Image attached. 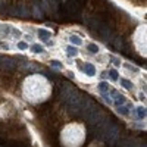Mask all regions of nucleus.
I'll use <instances>...</instances> for the list:
<instances>
[{"instance_id":"obj_1","label":"nucleus","mask_w":147,"mask_h":147,"mask_svg":"<svg viewBox=\"0 0 147 147\" xmlns=\"http://www.w3.org/2000/svg\"><path fill=\"white\" fill-rule=\"evenodd\" d=\"M16 60L15 59H10V57H3L2 59V62H0V66L3 68V69H13L16 68Z\"/></svg>"},{"instance_id":"obj_2","label":"nucleus","mask_w":147,"mask_h":147,"mask_svg":"<svg viewBox=\"0 0 147 147\" xmlns=\"http://www.w3.org/2000/svg\"><path fill=\"white\" fill-rule=\"evenodd\" d=\"M66 7H68V10H69V12H80L81 3L78 2V0H68Z\"/></svg>"},{"instance_id":"obj_3","label":"nucleus","mask_w":147,"mask_h":147,"mask_svg":"<svg viewBox=\"0 0 147 147\" xmlns=\"http://www.w3.org/2000/svg\"><path fill=\"white\" fill-rule=\"evenodd\" d=\"M84 71H85V74H87V75H90V77H91V75H94V74H96V68L91 65V63H85V66H84Z\"/></svg>"},{"instance_id":"obj_4","label":"nucleus","mask_w":147,"mask_h":147,"mask_svg":"<svg viewBox=\"0 0 147 147\" xmlns=\"http://www.w3.org/2000/svg\"><path fill=\"white\" fill-rule=\"evenodd\" d=\"M99 90L103 93V94L109 93V84H107L106 81H100V82H99Z\"/></svg>"},{"instance_id":"obj_5","label":"nucleus","mask_w":147,"mask_h":147,"mask_svg":"<svg viewBox=\"0 0 147 147\" xmlns=\"http://www.w3.org/2000/svg\"><path fill=\"white\" fill-rule=\"evenodd\" d=\"M66 53H68V56H77L78 50H77V47H74V46H68V47H66Z\"/></svg>"},{"instance_id":"obj_6","label":"nucleus","mask_w":147,"mask_h":147,"mask_svg":"<svg viewBox=\"0 0 147 147\" xmlns=\"http://www.w3.org/2000/svg\"><path fill=\"white\" fill-rule=\"evenodd\" d=\"M38 35L43 38V40H47V38H50V31H46V29H38Z\"/></svg>"},{"instance_id":"obj_7","label":"nucleus","mask_w":147,"mask_h":147,"mask_svg":"<svg viewBox=\"0 0 147 147\" xmlns=\"http://www.w3.org/2000/svg\"><path fill=\"white\" fill-rule=\"evenodd\" d=\"M137 115H138V118L140 119H144V118H146V109H144V107H137Z\"/></svg>"},{"instance_id":"obj_8","label":"nucleus","mask_w":147,"mask_h":147,"mask_svg":"<svg viewBox=\"0 0 147 147\" xmlns=\"http://www.w3.org/2000/svg\"><path fill=\"white\" fill-rule=\"evenodd\" d=\"M31 49H33L34 53H41V51H43V46H40V44H34Z\"/></svg>"},{"instance_id":"obj_9","label":"nucleus","mask_w":147,"mask_h":147,"mask_svg":"<svg viewBox=\"0 0 147 147\" xmlns=\"http://www.w3.org/2000/svg\"><path fill=\"white\" fill-rule=\"evenodd\" d=\"M107 74L110 75V78H112L113 81H116V80H118V72H116V69H110Z\"/></svg>"},{"instance_id":"obj_10","label":"nucleus","mask_w":147,"mask_h":147,"mask_svg":"<svg viewBox=\"0 0 147 147\" xmlns=\"http://www.w3.org/2000/svg\"><path fill=\"white\" fill-rule=\"evenodd\" d=\"M87 49H88L90 51H91V53H97V51H99V47H97L96 44H88Z\"/></svg>"},{"instance_id":"obj_11","label":"nucleus","mask_w":147,"mask_h":147,"mask_svg":"<svg viewBox=\"0 0 147 147\" xmlns=\"http://www.w3.org/2000/svg\"><path fill=\"white\" fill-rule=\"evenodd\" d=\"M34 16H35V18H40V19L43 18V12H41L37 6H35V9H34Z\"/></svg>"},{"instance_id":"obj_12","label":"nucleus","mask_w":147,"mask_h":147,"mask_svg":"<svg viewBox=\"0 0 147 147\" xmlns=\"http://www.w3.org/2000/svg\"><path fill=\"white\" fill-rule=\"evenodd\" d=\"M118 112L122 115H128V107H125V106H118Z\"/></svg>"},{"instance_id":"obj_13","label":"nucleus","mask_w":147,"mask_h":147,"mask_svg":"<svg viewBox=\"0 0 147 147\" xmlns=\"http://www.w3.org/2000/svg\"><path fill=\"white\" fill-rule=\"evenodd\" d=\"M71 41H72V44H75V46H80V44H81V40L78 38L77 35H72V37H71Z\"/></svg>"},{"instance_id":"obj_14","label":"nucleus","mask_w":147,"mask_h":147,"mask_svg":"<svg viewBox=\"0 0 147 147\" xmlns=\"http://www.w3.org/2000/svg\"><path fill=\"white\" fill-rule=\"evenodd\" d=\"M121 84H122V85H124V87H125V88H128V90H129V88H131V87H132V84H131V82H129V81H128V80H121Z\"/></svg>"},{"instance_id":"obj_15","label":"nucleus","mask_w":147,"mask_h":147,"mask_svg":"<svg viewBox=\"0 0 147 147\" xmlns=\"http://www.w3.org/2000/svg\"><path fill=\"white\" fill-rule=\"evenodd\" d=\"M125 68H128V69H131V71H138V68H135V66H131V65H128V63H125Z\"/></svg>"},{"instance_id":"obj_16","label":"nucleus","mask_w":147,"mask_h":147,"mask_svg":"<svg viewBox=\"0 0 147 147\" xmlns=\"http://www.w3.org/2000/svg\"><path fill=\"white\" fill-rule=\"evenodd\" d=\"M18 47L24 50V49H27V43H24V41H21V43H18Z\"/></svg>"},{"instance_id":"obj_17","label":"nucleus","mask_w":147,"mask_h":147,"mask_svg":"<svg viewBox=\"0 0 147 147\" xmlns=\"http://www.w3.org/2000/svg\"><path fill=\"white\" fill-rule=\"evenodd\" d=\"M51 65H53V66H56V68H60V66H62L60 63L57 62V60H51Z\"/></svg>"},{"instance_id":"obj_18","label":"nucleus","mask_w":147,"mask_h":147,"mask_svg":"<svg viewBox=\"0 0 147 147\" xmlns=\"http://www.w3.org/2000/svg\"><path fill=\"white\" fill-rule=\"evenodd\" d=\"M12 34H13V35H16V37H19V35H21V33H19L18 29H12Z\"/></svg>"},{"instance_id":"obj_19","label":"nucleus","mask_w":147,"mask_h":147,"mask_svg":"<svg viewBox=\"0 0 147 147\" xmlns=\"http://www.w3.org/2000/svg\"><path fill=\"white\" fill-rule=\"evenodd\" d=\"M112 62H113L115 65H119V63H121L119 60H118V59H115V57H112Z\"/></svg>"}]
</instances>
